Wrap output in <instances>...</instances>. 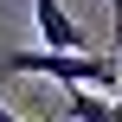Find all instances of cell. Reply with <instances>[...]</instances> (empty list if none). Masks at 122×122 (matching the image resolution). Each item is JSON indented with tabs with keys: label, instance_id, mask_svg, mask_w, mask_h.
I'll return each mask as SVG.
<instances>
[{
	"label": "cell",
	"instance_id": "cell-3",
	"mask_svg": "<svg viewBox=\"0 0 122 122\" xmlns=\"http://www.w3.org/2000/svg\"><path fill=\"white\" fill-rule=\"evenodd\" d=\"M64 122H122V90H116V97L71 90V97H64Z\"/></svg>",
	"mask_w": 122,
	"mask_h": 122
},
{
	"label": "cell",
	"instance_id": "cell-2",
	"mask_svg": "<svg viewBox=\"0 0 122 122\" xmlns=\"http://www.w3.org/2000/svg\"><path fill=\"white\" fill-rule=\"evenodd\" d=\"M32 26H39V51H90V32L71 19L64 0H32Z\"/></svg>",
	"mask_w": 122,
	"mask_h": 122
},
{
	"label": "cell",
	"instance_id": "cell-5",
	"mask_svg": "<svg viewBox=\"0 0 122 122\" xmlns=\"http://www.w3.org/2000/svg\"><path fill=\"white\" fill-rule=\"evenodd\" d=\"M0 122H26V116H13V109H6V103H0Z\"/></svg>",
	"mask_w": 122,
	"mask_h": 122
},
{
	"label": "cell",
	"instance_id": "cell-4",
	"mask_svg": "<svg viewBox=\"0 0 122 122\" xmlns=\"http://www.w3.org/2000/svg\"><path fill=\"white\" fill-rule=\"evenodd\" d=\"M109 6V32H116V45H122V0H103Z\"/></svg>",
	"mask_w": 122,
	"mask_h": 122
},
{
	"label": "cell",
	"instance_id": "cell-1",
	"mask_svg": "<svg viewBox=\"0 0 122 122\" xmlns=\"http://www.w3.org/2000/svg\"><path fill=\"white\" fill-rule=\"evenodd\" d=\"M0 71L19 77H58L64 90H122V58L116 51H6Z\"/></svg>",
	"mask_w": 122,
	"mask_h": 122
}]
</instances>
